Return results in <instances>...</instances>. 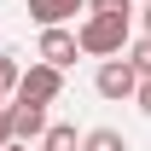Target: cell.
<instances>
[{
  "label": "cell",
  "mask_w": 151,
  "mask_h": 151,
  "mask_svg": "<svg viewBox=\"0 0 151 151\" xmlns=\"http://www.w3.org/2000/svg\"><path fill=\"white\" fill-rule=\"evenodd\" d=\"M76 41H81L87 58H122L128 52V18H99V12H87L81 29H76Z\"/></svg>",
  "instance_id": "obj_1"
},
{
  "label": "cell",
  "mask_w": 151,
  "mask_h": 151,
  "mask_svg": "<svg viewBox=\"0 0 151 151\" xmlns=\"http://www.w3.org/2000/svg\"><path fill=\"white\" fill-rule=\"evenodd\" d=\"M35 58L41 64H58V70H70L76 58H81V41H76V29H41V47H35Z\"/></svg>",
  "instance_id": "obj_4"
},
{
  "label": "cell",
  "mask_w": 151,
  "mask_h": 151,
  "mask_svg": "<svg viewBox=\"0 0 151 151\" xmlns=\"http://www.w3.org/2000/svg\"><path fill=\"white\" fill-rule=\"evenodd\" d=\"M6 151H29V145H18V139H12V145H6Z\"/></svg>",
  "instance_id": "obj_15"
},
{
  "label": "cell",
  "mask_w": 151,
  "mask_h": 151,
  "mask_svg": "<svg viewBox=\"0 0 151 151\" xmlns=\"http://www.w3.org/2000/svg\"><path fill=\"white\" fill-rule=\"evenodd\" d=\"M81 151H128V139H122L116 128H93L87 139H81Z\"/></svg>",
  "instance_id": "obj_8"
},
{
  "label": "cell",
  "mask_w": 151,
  "mask_h": 151,
  "mask_svg": "<svg viewBox=\"0 0 151 151\" xmlns=\"http://www.w3.org/2000/svg\"><path fill=\"white\" fill-rule=\"evenodd\" d=\"M76 12H87V0H29V18H35L41 29H58V23L76 18Z\"/></svg>",
  "instance_id": "obj_6"
},
{
  "label": "cell",
  "mask_w": 151,
  "mask_h": 151,
  "mask_svg": "<svg viewBox=\"0 0 151 151\" xmlns=\"http://www.w3.org/2000/svg\"><path fill=\"white\" fill-rule=\"evenodd\" d=\"M87 12H99V18H128L134 0H87Z\"/></svg>",
  "instance_id": "obj_11"
},
{
  "label": "cell",
  "mask_w": 151,
  "mask_h": 151,
  "mask_svg": "<svg viewBox=\"0 0 151 151\" xmlns=\"http://www.w3.org/2000/svg\"><path fill=\"white\" fill-rule=\"evenodd\" d=\"M0 111H6V87H0Z\"/></svg>",
  "instance_id": "obj_16"
},
{
  "label": "cell",
  "mask_w": 151,
  "mask_h": 151,
  "mask_svg": "<svg viewBox=\"0 0 151 151\" xmlns=\"http://www.w3.org/2000/svg\"><path fill=\"white\" fill-rule=\"evenodd\" d=\"M12 111V139L18 145H29V139H41V134L52 128L47 122V105H35V99H18V105H6Z\"/></svg>",
  "instance_id": "obj_5"
},
{
  "label": "cell",
  "mask_w": 151,
  "mask_h": 151,
  "mask_svg": "<svg viewBox=\"0 0 151 151\" xmlns=\"http://www.w3.org/2000/svg\"><path fill=\"white\" fill-rule=\"evenodd\" d=\"M93 87H99V99H134V93H139V70L128 64V52H122V58H105L99 76H93Z\"/></svg>",
  "instance_id": "obj_2"
},
{
  "label": "cell",
  "mask_w": 151,
  "mask_h": 151,
  "mask_svg": "<svg viewBox=\"0 0 151 151\" xmlns=\"http://www.w3.org/2000/svg\"><path fill=\"white\" fill-rule=\"evenodd\" d=\"M58 93H64V70L58 64H29L23 70V87H18V99H35V105H58Z\"/></svg>",
  "instance_id": "obj_3"
},
{
  "label": "cell",
  "mask_w": 151,
  "mask_h": 151,
  "mask_svg": "<svg viewBox=\"0 0 151 151\" xmlns=\"http://www.w3.org/2000/svg\"><path fill=\"white\" fill-rule=\"evenodd\" d=\"M134 105H139V111L151 116V76H145V81H139V93H134Z\"/></svg>",
  "instance_id": "obj_12"
},
{
  "label": "cell",
  "mask_w": 151,
  "mask_h": 151,
  "mask_svg": "<svg viewBox=\"0 0 151 151\" xmlns=\"http://www.w3.org/2000/svg\"><path fill=\"white\" fill-rule=\"evenodd\" d=\"M128 64L139 70V81L151 76V35H139V41H128Z\"/></svg>",
  "instance_id": "obj_10"
},
{
  "label": "cell",
  "mask_w": 151,
  "mask_h": 151,
  "mask_svg": "<svg viewBox=\"0 0 151 151\" xmlns=\"http://www.w3.org/2000/svg\"><path fill=\"white\" fill-rule=\"evenodd\" d=\"M139 18H145V35H151V0H145V12H139Z\"/></svg>",
  "instance_id": "obj_14"
},
{
  "label": "cell",
  "mask_w": 151,
  "mask_h": 151,
  "mask_svg": "<svg viewBox=\"0 0 151 151\" xmlns=\"http://www.w3.org/2000/svg\"><path fill=\"white\" fill-rule=\"evenodd\" d=\"M81 139H87V134H76L70 122H52V128L41 134V151H81Z\"/></svg>",
  "instance_id": "obj_7"
},
{
  "label": "cell",
  "mask_w": 151,
  "mask_h": 151,
  "mask_svg": "<svg viewBox=\"0 0 151 151\" xmlns=\"http://www.w3.org/2000/svg\"><path fill=\"white\" fill-rule=\"evenodd\" d=\"M0 87H6V93H18V87H23V64H18V52H0Z\"/></svg>",
  "instance_id": "obj_9"
},
{
  "label": "cell",
  "mask_w": 151,
  "mask_h": 151,
  "mask_svg": "<svg viewBox=\"0 0 151 151\" xmlns=\"http://www.w3.org/2000/svg\"><path fill=\"white\" fill-rule=\"evenodd\" d=\"M12 145V111H0V151Z\"/></svg>",
  "instance_id": "obj_13"
}]
</instances>
